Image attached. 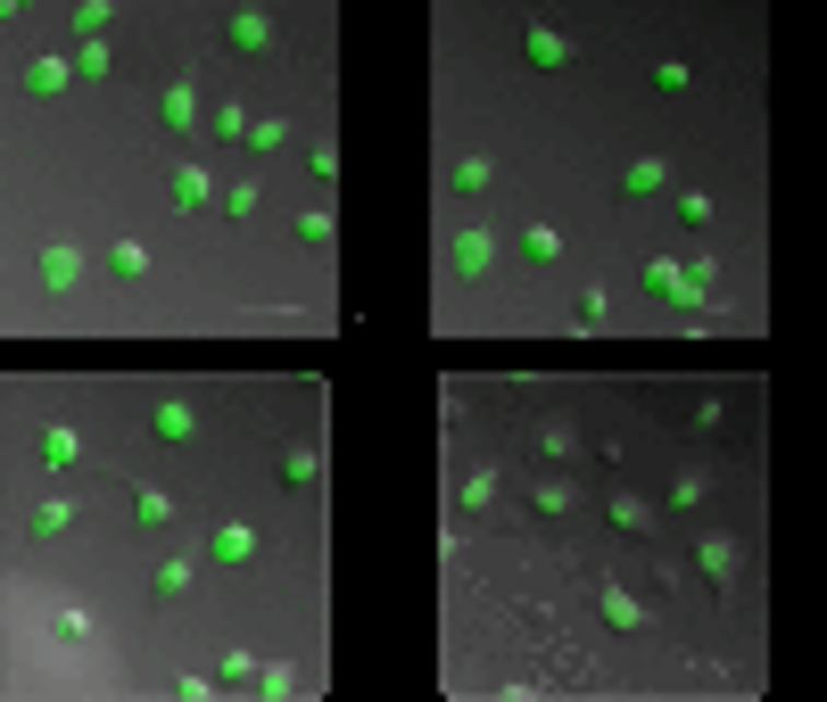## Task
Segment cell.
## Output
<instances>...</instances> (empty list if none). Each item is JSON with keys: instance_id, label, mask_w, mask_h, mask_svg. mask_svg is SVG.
<instances>
[{"instance_id": "ffe728a7", "label": "cell", "mask_w": 827, "mask_h": 702, "mask_svg": "<svg viewBox=\"0 0 827 702\" xmlns=\"http://www.w3.org/2000/svg\"><path fill=\"white\" fill-rule=\"evenodd\" d=\"M108 17H116L108 0H75V9H67V25H75L83 42H100V34H108Z\"/></svg>"}, {"instance_id": "9c48e42d", "label": "cell", "mask_w": 827, "mask_h": 702, "mask_svg": "<svg viewBox=\"0 0 827 702\" xmlns=\"http://www.w3.org/2000/svg\"><path fill=\"white\" fill-rule=\"evenodd\" d=\"M190 578H199V571H190L183 554H166V562L150 571V595H158V604H183V595H190Z\"/></svg>"}, {"instance_id": "83f0119b", "label": "cell", "mask_w": 827, "mask_h": 702, "mask_svg": "<svg viewBox=\"0 0 827 702\" xmlns=\"http://www.w3.org/2000/svg\"><path fill=\"white\" fill-rule=\"evenodd\" d=\"M654 83H662V92H687V83H696V67H687V58H654Z\"/></svg>"}, {"instance_id": "cb8c5ba5", "label": "cell", "mask_w": 827, "mask_h": 702, "mask_svg": "<svg viewBox=\"0 0 827 702\" xmlns=\"http://www.w3.org/2000/svg\"><path fill=\"white\" fill-rule=\"evenodd\" d=\"M529 504H538L546 520H563L571 513V480H538V488H529Z\"/></svg>"}, {"instance_id": "6da1fadb", "label": "cell", "mask_w": 827, "mask_h": 702, "mask_svg": "<svg viewBox=\"0 0 827 702\" xmlns=\"http://www.w3.org/2000/svg\"><path fill=\"white\" fill-rule=\"evenodd\" d=\"M712 265H678V257H654L645 265V297H662V306H703L712 297Z\"/></svg>"}, {"instance_id": "30bf717a", "label": "cell", "mask_w": 827, "mask_h": 702, "mask_svg": "<svg viewBox=\"0 0 827 702\" xmlns=\"http://www.w3.org/2000/svg\"><path fill=\"white\" fill-rule=\"evenodd\" d=\"M67 83H75V67H67V58H34V67H25V92H34V100H58Z\"/></svg>"}, {"instance_id": "7402d4cb", "label": "cell", "mask_w": 827, "mask_h": 702, "mask_svg": "<svg viewBox=\"0 0 827 702\" xmlns=\"http://www.w3.org/2000/svg\"><path fill=\"white\" fill-rule=\"evenodd\" d=\"M571 446H580V430H571V422H538V455L546 463H571Z\"/></svg>"}, {"instance_id": "4316f807", "label": "cell", "mask_w": 827, "mask_h": 702, "mask_svg": "<svg viewBox=\"0 0 827 702\" xmlns=\"http://www.w3.org/2000/svg\"><path fill=\"white\" fill-rule=\"evenodd\" d=\"M580 323L604 331V323H613V290H580Z\"/></svg>"}, {"instance_id": "d6a6232c", "label": "cell", "mask_w": 827, "mask_h": 702, "mask_svg": "<svg viewBox=\"0 0 827 702\" xmlns=\"http://www.w3.org/2000/svg\"><path fill=\"white\" fill-rule=\"evenodd\" d=\"M75 74H83V83H100V74H108V42H83V50H75Z\"/></svg>"}, {"instance_id": "9a60e30c", "label": "cell", "mask_w": 827, "mask_h": 702, "mask_svg": "<svg viewBox=\"0 0 827 702\" xmlns=\"http://www.w3.org/2000/svg\"><path fill=\"white\" fill-rule=\"evenodd\" d=\"M216 562H257V529H248V520H224V529H216Z\"/></svg>"}, {"instance_id": "5bb4252c", "label": "cell", "mask_w": 827, "mask_h": 702, "mask_svg": "<svg viewBox=\"0 0 827 702\" xmlns=\"http://www.w3.org/2000/svg\"><path fill=\"white\" fill-rule=\"evenodd\" d=\"M522 257L529 265H555V257H563V223H522Z\"/></svg>"}, {"instance_id": "7c38bea8", "label": "cell", "mask_w": 827, "mask_h": 702, "mask_svg": "<svg viewBox=\"0 0 827 702\" xmlns=\"http://www.w3.org/2000/svg\"><path fill=\"white\" fill-rule=\"evenodd\" d=\"M620 190H629V199H662V190H671V166H662V157H638V166L620 174Z\"/></svg>"}, {"instance_id": "7a4b0ae2", "label": "cell", "mask_w": 827, "mask_h": 702, "mask_svg": "<svg viewBox=\"0 0 827 702\" xmlns=\"http://www.w3.org/2000/svg\"><path fill=\"white\" fill-rule=\"evenodd\" d=\"M447 265H455L464 281H489V273H497V232H489V223H464V232L447 241Z\"/></svg>"}, {"instance_id": "3957f363", "label": "cell", "mask_w": 827, "mask_h": 702, "mask_svg": "<svg viewBox=\"0 0 827 702\" xmlns=\"http://www.w3.org/2000/svg\"><path fill=\"white\" fill-rule=\"evenodd\" d=\"M224 42H232V50H282V25H273V9H232V17H224Z\"/></svg>"}, {"instance_id": "836d02e7", "label": "cell", "mask_w": 827, "mask_h": 702, "mask_svg": "<svg viewBox=\"0 0 827 702\" xmlns=\"http://www.w3.org/2000/svg\"><path fill=\"white\" fill-rule=\"evenodd\" d=\"M224 215H241V223L257 215V183H224Z\"/></svg>"}, {"instance_id": "603a6c76", "label": "cell", "mask_w": 827, "mask_h": 702, "mask_svg": "<svg viewBox=\"0 0 827 702\" xmlns=\"http://www.w3.org/2000/svg\"><path fill=\"white\" fill-rule=\"evenodd\" d=\"M596 604H604V620H613V629H645V611H638V595H620V587H604Z\"/></svg>"}, {"instance_id": "52a82bcc", "label": "cell", "mask_w": 827, "mask_h": 702, "mask_svg": "<svg viewBox=\"0 0 827 702\" xmlns=\"http://www.w3.org/2000/svg\"><path fill=\"white\" fill-rule=\"evenodd\" d=\"M150 430H158L166 446H190V438H199V413H190L183 397H166V406H150Z\"/></svg>"}, {"instance_id": "4dcf8cb0", "label": "cell", "mask_w": 827, "mask_h": 702, "mask_svg": "<svg viewBox=\"0 0 827 702\" xmlns=\"http://www.w3.org/2000/svg\"><path fill=\"white\" fill-rule=\"evenodd\" d=\"M282 141H290L282 116H257V125H248V149H282Z\"/></svg>"}, {"instance_id": "8fae6325", "label": "cell", "mask_w": 827, "mask_h": 702, "mask_svg": "<svg viewBox=\"0 0 827 702\" xmlns=\"http://www.w3.org/2000/svg\"><path fill=\"white\" fill-rule=\"evenodd\" d=\"M42 463H50V471H75V463H83V438L67 422H50V430H42Z\"/></svg>"}, {"instance_id": "2e32d148", "label": "cell", "mask_w": 827, "mask_h": 702, "mask_svg": "<svg viewBox=\"0 0 827 702\" xmlns=\"http://www.w3.org/2000/svg\"><path fill=\"white\" fill-rule=\"evenodd\" d=\"M25 529H34V537H67V529H75V504H67V496H42Z\"/></svg>"}, {"instance_id": "d4e9b609", "label": "cell", "mask_w": 827, "mask_h": 702, "mask_svg": "<svg viewBox=\"0 0 827 702\" xmlns=\"http://www.w3.org/2000/svg\"><path fill=\"white\" fill-rule=\"evenodd\" d=\"M306 174H315V183H339V141H315V149H306Z\"/></svg>"}, {"instance_id": "484cf974", "label": "cell", "mask_w": 827, "mask_h": 702, "mask_svg": "<svg viewBox=\"0 0 827 702\" xmlns=\"http://www.w3.org/2000/svg\"><path fill=\"white\" fill-rule=\"evenodd\" d=\"M331 223H339L331 207H315V215H299V241H306V248H331Z\"/></svg>"}, {"instance_id": "f546056e", "label": "cell", "mask_w": 827, "mask_h": 702, "mask_svg": "<svg viewBox=\"0 0 827 702\" xmlns=\"http://www.w3.org/2000/svg\"><path fill=\"white\" fill-rule=\"evenodd\" d=\"M216 141H248V116L232 100H216Z\"/></svg>"}, {"instance_id": "ac0fdd59", "label": "cell", "mask_w": 827, "mask_h": 702, "mask_svg": "<svg viewBox=\"0 0 827 702\" xmlns=\"http://www.w3.org/2000/svg\"><path fill=\"white\" fill-rule=\"evenodd\" d=\"M455 190H464V199H480V190L497 183V157H455V174H447Z\"/></svg>"}, {"instance_id": "4fadbf2b", "label": "cell", "mask_w": 827, "mask_h": 702, "mask_svg": "<svg viewBox=\"0 0 827 702\" xmlns=\"http://www.w3.org/2000/svg\"><path fill=\"white\" fill-rule=\"evenodd\" d=\"M696 562H703V578H712V587H736V546H729V537H703Z\"/></svg>"}, {"instance_id": "d6986e66", "label": "cell", "mask_w": 827, "mask_h": 702, "mask_svg": "<svg viewBox=\"0 0 827 702\" xmlns=\"http://www.w3.org/2000/svg\"><path fill=\"white\" fill-rule=\"evenodd\" d=\"M282 480L290 488H315L323 480V455H315V446H282Z\"/></svg>"}, {"instance_id": "ba28073f", "label": "cell", "mask_w": 827, "mask_h": 702, "mask_svg": "<svg viewBox=\"0 0 827 702\" xmlns=\"http://www.w3.org/2000/svg\"><path fill=\"white\" fill-rule=\"evenodd\" d=\"M522 58H529V67H546V74H555V67H571V42L555 34V25H529V34H522Z\"/></svg>"}, {"instance_id": "e0dca14e", "label": "cell", "mask_w": 827, "mask_h": 702, "mask_svg": "<svg viewBox=\"0 0 827 702\" xmlns=\"http://www.w3.org/2000/svg\"><path fill=\"white\" fill-rule=\"evenodd\" d=\"M132 520H141V529H166V520H174V496H166V488H132Z\"/></svg>"}, {"instance_id": "44dd1931", "label": "cell", "mask_w": 827, "mask_h": 702, "mask_svg": "<svg viewBox=\"0 0 827 702\" xmlns=\"http://www.w3.org/2000/svg\"><path fill=\"white\" fill-rule=\"evenodd\" d=\"M108 273L116 281H141V273H150V248H141V241H116L108 248Z\"/></svg>"}, {"instance_id": "e575fe53", "label": "cell", "mask_w": 827, "mask_h": 702, "mask_svg": "<svg viewBox=\"0 0 827 702\" xmlns=\"http://www.w3.org/2000/svg\"><path fill=\"white\" fill-rule=\"evenodd\" d=\"M489 496H497V463H480V471L464 480V504H489Z\"/></svg>"}, {"instance_id": "1f68e13d", "label": "cell", "mask_w": 827, "mask_h": 702, "mask_svg": "<svg viewBox=\"0 0 827 702\" xmlns=\"http://www.w3.org/2000/svg\"><path fill=\"white\" fill-rule=\"evenodd\" d=\"M604 513H613V529H629V537L645 529V504H638V496H613V504H604Z\"/></svg>"}, {"instance_id": "d590c367", "label": "cell", "mask_w": 827, "mask_h": 702, "mask_svg": "<svg viewBox=\"0 0 827 702\" xmlns=\"http://www.w3.org/2000/svg\"><path fill=\"white\" fill-rule=\"evenodd\" d=\"M290 686H299V678H290V662H265L257 669V694H290Z\"/></svg>"}, {"instance_id": "5b68a950", "label": "cell", "mask_w": 827, "mask_h": 702, "mask_svg": "<svg viewBox=\"0 0 827 702\" xmlns=\"http://www.w3.org/2000/svg\"><path fill=\"white\" fill-rule=\"evenodd\" d=\"M166 199L183 207V215H199V207H216V174H207V166H174L166 174Z\"/></svg>"}, {"instance_id": "f1b7e54d", "label": "cell", "mask_w": 827, "mask_h": 702, "mask_svg": "<svg viewBox=\"0 0 827 702\" xmlns=\"http://www.w3.org/2000/svg\"><path fill=\"white\" fill-rule=\"evenodd\" d=\"M678 223H687V232H703V223H712V199H703V190H678Z\"/></svg>"}, {"instance_id": "8992f818", "label": "cell", "mask_w": 827, "mask_h": 702, "mask_svg": "<svg viewBox=\"0 0 827 702\" xmlns=\"http://www.w3.org/2000/svg\"><path fill=\"white\" fill-rule=\"evenodd\" d=\"M158 125H166V132L199 125V83H166V92H158Z\"/></svg>"}, {"instance_id": "277c9868", "label": "cell", "mask_w": 827, "mask_h": 702, "mask_svg": "<svg viewBox=\"0 0 827 702\" xmlns=\"http://www.w3.org/2000/svg\"><path fill=\"white\" fill-rule=\"evenodd\" d=\"M83 273H92V265H83V248H67V241H50L42 248V290H83Z\"/></svg>"}]
</instances>
